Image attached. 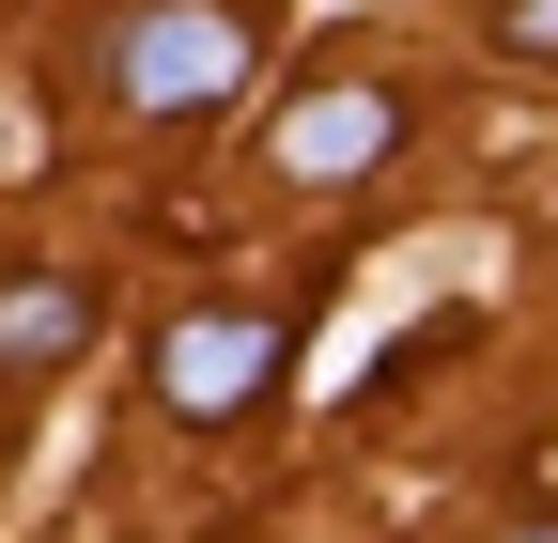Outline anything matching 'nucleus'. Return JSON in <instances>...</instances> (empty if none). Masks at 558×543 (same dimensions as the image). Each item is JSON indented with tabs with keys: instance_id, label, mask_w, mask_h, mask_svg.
Instances as JSON below:
<instances>
[{
	"instance_id": "f257e3e1",
	"label": "nucleus",
	"mask_w": 558,
	"mask_h": 543,
	"mask_svg": "<svg viewBox=\"0 0 558 543\" xmlns=\"http://www.w3.org/2000/svg\"><path fill=\"white\" fill-rule=\"evenodd\" d=\"M248 62H264V32L233 16V0H156V16L109 32V94H124L140 124H186V109L248 94Z\"/></svg>"
},
{
	"instance_id": "f03ea898",
	"label": "nucleus",
	"mask_w": 558,
	"mask_h": 543,
	"mask_svg": "<svg viewBox=\"0 0 558 543\" xmlns=\"http://www.w3.org/2000/svg\"><path fill=\"white\" fill-rule=\"evenodd\" d=\"M279 373H295V311H171L156 326V403H171L186 435L279 403Z\"/></svg>"
},
{
	"instance_id": "7ed1b4c3",
	"label": "nucleus",
	"mask_w": 558,
	"mask_h": 543,
	"mask_svg": "<svg viewBox=\"0 0 558 543\" xmlns=\"http://www.w3.org/2000/svg\"><path fill=\"white\" fill-rule=\"evenodd\" d=\"M279 186H357L373 156H403V94L388 79H326V94H295V109H279Z\"/></svg>"
},
{
	"instance_id": "20e7f679",
	"label": "nucleus",
	"mask_w": 558,
	"mask_h": 543,
	"mask_svg": "<svg viewBox=\"0 0 558 543\" xmlns=\"http://www.w3.org/2000/svg\"><path fill=\"white\" fill-rule=\"evenodd\" d=\"M62 358H94V280L78 264H0V388H32Z\"/></svg>"
},
{
	"instance_id": "39448f33",
	"label": "nucleus",
	"mask_w": 558,
	"mask_h": 543,
	"mask_svg": "<svg viewBox=\"0 0 558 543\" xmlns=\"http://www.w3.org/2000/svg\"><path fill=\"white\" fill-rule=\"evenodd\" d=\"M497 47H527V62H558V0H497Z\"/></svg>"
},
{
	"instance_id": "423d86ee",
	"label": "nucleus",
	"mask_w": 558,
	"mask_h": 543,
	"mask_svg": "<svg viewBox=\"0 0 558 543\" xmlns=\"http://www.w3.org/2000/svg\"><path fill=\"white\" fill-rule=\"evenodd\" d=\"M497 543H558V512H527V528H497Z\"/></svg>"
}]
</instances>
